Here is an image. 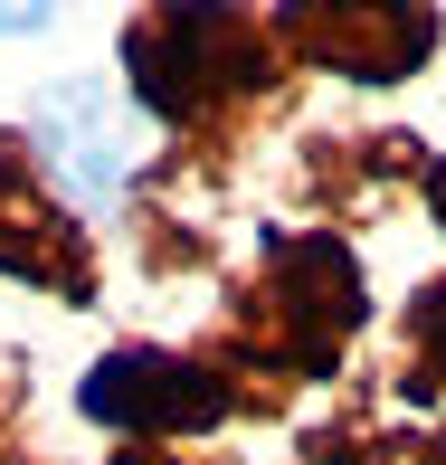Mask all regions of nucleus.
I'll return each instance as SVG.
<instances>
[{"mask_svg":"<svg viewBox=\"0 0 446 465\" xmlns=\"http://www.w3.org/2000/svg\"><path fill=\"white\" fill-rule=\"evenodd\" d=\"M371 294L342 238L323 228H266L257 238V276L228 304V351H238V409H275L294 380L332 371V351L361 332Z\"/></svg>","mask_w":446,"mask_h":465,"instance_id":"obj_1","label":"nucleus"},{"mask_svg":"<svg viewBox=\"0 0 446 465\" xmlns=\"http://www.w3.org/2000/svg\"><path fill=\"white\" fill-rule=\"evenodd\" d=\"M275 38L285 29L257 10H143L134 38H124V67H134L143 114L190 134V124H219L275 86V67H285Z\"/></svg>","mask_w":446,"mask_h":465,"instance_id":"obj_2","label":"nucleus"},{"mask_svg":"<svg viewBox=\"0 0 446 465\" xmlns=\"http://www.w3.org/2000/svg\"><path fill=\"white\" fill-rule=\"evenodd\" d=\"M76 409L114 437H209L238 418V380L219 361H181V351H104L76 390Z\"/></svg>","mask_w":446,"mask_h":465,"instance_id":"obj_3","label":"nucleus"},{"mask_svg":"<svg viewBox=\"0 0 446 465\" xmlns=\"http://www.w3.org/2000/svg\"><path fill=\"white\" fill-rule=\"evenodd\" d=\"M0 276L48 285V294H67V304H86V294H95L86 228H76V209L48 190L38 143H19V134H0Z\"/></svg>","mask_w":446,"mask_h":465,"instance_id":"obj_4","label":"nucleus"},{"mask_svg":"<svg viewBox=\"0 0 446 465\" xmlns=\"http://www.w3.org/2000/svg\"><path fill=\"white\" fill-rule=\"evenodd\" d=\"M275 29L313 67L361 76V86L428 67V48H437V10H418V0H294V10H275Z\"/></svg>","mask_w":446,"mask_h":465,"instance_id":"obj_5","label":"nucleus"},{"mask_svg":"<svg viewBox=\"0 0 446 465\" xmlns=\"http://www.w3.org/2000/svg\"><path fill=\"white\" fill-rule=\"evenodd\" d=\"M313 465H437V437H380V428H323L304 437Z\"/></svg>","mask_w":446,"mask_h":465,"instance_id":"obj_6","label":"nucleus"},{"mask_svg":"<svg viewBox=\"0 0 446 465\" xmlns=\"http://www.w3.org/2000/svg\"><path fill=\"white\" fill-rule=\"evenodd\" d=\"M409 399H446V276L409 294Z\"/></svg>","mask_w":446,"mask_h":465,"instance_id":"obj_7","label":"nucleus"},{"mask_svg":"<svg viewBox=\"0 0 446 465\" xmlns=\"http://www.w3.org/2000/svg\"><path fill=\"white\" fill-rule=\"evenodd\" d=\"M114 465H228V456H200V447H124Z\"/></svg>","mask_w":446,"mask_h":465,"instance_id":"obj_8","label":"nucleus"},{"mask_svg":"<svg viewBox=\"0 0 446 465\" xmlns=\"http://www.w3.org/2000/svg\"><path fill=\"white\" fill-rule=\"evenodd\" d=\"M29 29H48V10H0V38H29Z\"/></svg>","mask_w":446,"mask_h":465,"instance_id":"obj_9","label":"nucleus"},{"mask_svg":"<svg viewBox=\"0 0 446 465\" xmlns=\"http://www.w3.org/2000/svg\"><path fill=\"white\" fill-rule=\"evenodd\" d=\"M428 209H437V228H446V162H428Z\"/></svg>","mask_w":446,"mask_h":465,"instance_id":"obj_10","label":"nucleus"},{"mask_svg":"<svg viewBox=\"0 0 446 465\" xmlns=\"http://www.w3.org/2000/svg\"><path fill=\"white\" fill-rule=\"evenodd\" d=\"M437 465H446V437H437Z\"/></svg>","mask_w":446,"mask_h":465,"instance_id":"obj_11","label":"nucleus"}]
</instances>
